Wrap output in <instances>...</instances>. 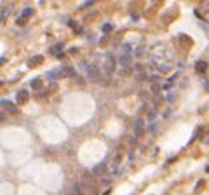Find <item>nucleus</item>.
<instances>
[{
    "mask_svg": "<svg viewBox=\"0 0 209 195\" xmlns=\"http://www.w3.org/2000/svg\"><path fill=\"white\" fill-rule=\"evenodd\" d=\"M16 99H17V103H21V105H23V103H26L28 101V92L23 89V91H19L17 92V96H16Z\"/></svg>",
    "mask_w": 209,
    "mask_h": 195,
    "instance_id": "6e6552de",
    "label": "nucleus"
},
{
    "mask_svg": "<svg viewBox=\"0 0 209 195\" xmlns=\"http://www.w3.org/2000/svg\"><path fill=\"white\" fill-rule=\"evenodd\" d=\"M133 54H134L136 58H145V54H146V49H145V47H136Z\"/></svg>",
    "mask_w": 209,
    "mask_h": 195,
    "instance_id": "1a4fd4ad",
    "label": "nucleus"
},
{
    "mask_svg": "<svg viewBox=\"0 0 209 195\" xmlns=\"http://www.w3.org/2000/svg\"><path fill=\"white\" fill-rule=\"evenodd\" d=\"M119 64H120L124 70L133 68V54H120V58H119Z\"/></svg>",
    "mask_w": 209,
    "mask_h": 195,
    "instance_id": "7ed1b4c3",
    "label": "nucleus"
},
{
    "mask_svg": "<svg viewBox=\"0 0 209 195\" xmlns=\"http://www.w3.org/2000/svg\"><path fill=\"white\" fill-rule=\"evenodd\" d=\"M40 56H37V59H30V64H35V63H40Z\"/></svg>",
    "mask_w": 209,
    "mask_h": 195,
    "instance_id": "f3484780",
    "label": "nucleus"
},
{
    "mask_svg": "<svg viewBox=\"0 0 209 195\" xmlns=\"http://www.w3.org/2000/svg\"><path fill=\"white\" fill-rule=\"evenodd\" d=\"M73 195H84V192H82V186H80L78 183H75V185H73Z\"/></svg>",
    "mask_w": 209,
    "mask_h": 195,
    "instance_id": "9d476101",
    "label": "nucleus"
},
{
    "mask_svg": "<svg viewBox=\"0 0 209 195\" xmlns=\"http://www.w3.org/2000/svg\"><path fill=\"white\" fill-rule=\"evenodd\" d=\"M86 73H87V77H89L91 82H99L101 80V72L98 70L96 64H87V66H86Z\"/></svg>",
    "mask_w": 209,
    "mask_h": 195,
    "instance_id": "f03ea898",
    "label": "nucleus"
},
{
    "mask_svg": "<svg viewBox=\"0 0 209 195\" xmlns=\"http://www.w3.org/2000/svg\"><path fill=\"white\" fill-rule=\"evenodd\" d=\"M31 87L37 89V91L40 89V78H33V80H31Z\"/></svg>",
    "mask_w": 209,
    "mask_h": 195,
    "instance_id": "f8f14e48",
    "label": "nucleus"
},
{
    "mask_svg": "<svg viewBox=\"0 0 209 195\" xmlns=\"http://www.w3.org/2000/svg\"><path fill=\"white\" fill-rule=\"evenodd\" d=\"M115 66H117V59H115V56H113V54H108L107 58H104V63H103V70H104V73H107L108 77H112L113 72H115Z\"/></svg>",
    "mask_w": 209,
    "mask_h": 195,
    "instance_id": "f257e3e1",
    "label": "nucleus"
},
{
    "mask_svg": "<svg viewBox=\"0 0 209 195\" xmlns=\"http://www.w3.org/2000/svg\"><path fill=\"white\" fill-rule=\"evenodd\" d=\"M4 61H5V58H0V64H2V63H4Z\"/></svg>",
    "mask_w": 209,
    "mask_h": 195,
    "instance_id": "6ab92c4d",
    "label": "nucleus"
},
{
    "mask_svg": "<svg viewBox=\"0 0 209 195\" xmlns=\"http://www.w3.org/2000/svg\"><path fill=\"white\" fill-rule=\"evenodd\" d=\"M61 49H63V44H58V46H54V47L51 49V52H52V54H59Z\"/></svg>",
    "mask_w": 209,
    "mask_h": 195,
    "instance_id": "ddd939ff",
    "label": "nucleus"
},
{
    "mask_svg": "<svg viewBox=\"0 0 209 195\" xmlns=\"http://www.w3.org/2000/svg\"><path fill=\"white\" fill-rule=\"evenodd\" d=\"M47 78H58V77H61V73L59 72H56V70H52V72H47V75H46Z\"/></svg>",
    "mask_w": 209,
    "mask_h": 195,
    "instance_id": "9b49d317",
    "label": "nucleus"
},
{
    "mask_svg": "<svg viewBox=\"0 0 209 195\" xmlns=\"http://www.w3.org/2000/svg\"><path fill=\"white\" fill-rule=\"evenodd\" d=\"M59 73H61V75H63V77H73V78H75V77H77V73H75V70H73V68H72V66H63V68H61V72H59Z\"/></svg>",
    "mask_w": 209,
    "mask_h": 195,
    "instance_id": "423d86ee",
    "label": "nucleus"
},
{
    "mask_svg": "<svg viewBox=\"0 0 209 195\" xmlns=\"http://www.w3.org/2000/svg\"><path fill=\"white\" fill-rule=\"evenodd\" d=\"M0 105H2V108H4L7 113H11V115H16V113H17V106H16L12 101H9V99H2V101H0Z\"/></svg>",
    "mask_w": 209,
    "mask_h": 195,
    "instance_id": "20e7f679",
    "label": "nucleus"
},
{
    "mask_svg": "<svg viewBox=\"0 0 209 195\" xmlns=\"http://www.w3.org/2000/svg\"><path fill=\"white\" fill-rule=\"evenodd\" d=\"M197 70H199V72H200V70H206V63H200V61H199V63H197Z\"/></svg>",
    "mask_w": 209,
    "mask_h": 195,
    "instance_id": "dca6fc26",
    "label": "nucleus"
},
{
    "mask_svg": "<svg viewBox=\"0 0 209 195\" xmlns=\"http://www.w3.org/2000/svg\"><path fill=\"white\" fill-rule=\"evenodd\" d=\"M145 125H146V122H145L141 117H138V119L134 120V134H136V136H141V134L145 133Z\"/></svg>",
    "mask_w": 209,
    "mask_h": 195,
    "instance_id": "39448f33",
    "label": "nucleus"
},
{
    "mask_svg": "<svg viewBox=\"0 0 209 195\" xmlns=\"http://www.w3.org/2000/svg\"><path fill=\"white\" fill-rule=\"evenodd\" d=\"M30 14H33V9H25V11H23V16H25V17H28Z\"/></svg>",
    "mask_w": 209,
    "mask_h": 195,
    "instance_id": "2eb2a0df",
    "label": "nucleus"
},
{
    "mask_svg": "<svg viewBox=\"0 0 209 195\" xmlns=\"http://www.w3.org/2000/svg\"><path fill=\"white\" fill-rule=\"evenodd\" d=\"M104 171H107V164H104V162H101V164H98V166L92 169V174H94V176H101Z\"/></svg>",
    "mask_w": 209,
    "mask_h": 195,
    "instance_id": "0eeeda50",
    "label": "nucleus"
},
{
    "mask_svg": "<svg viewBox=\"0 0 209 195\" xmlns=\"http://www.w3.org/2000/svg\"><path fill=\"white\" fill-rule=\"evenodd\" d=\"M4 119H5V117H4V113H0V122H2Z\"/></svg>",
    "mask_w": 209,
    "mask_h": 195,
    "instance_id": "a211bd4d",
    "label": "nucleus"
},
{
    "mask_svg": "<svg viewBox=\"0 0 209 195\" xmlns=\"http://www.w3.org/2000/svg\"><path fill=\"white\" fill-rule=\"evenodd\" d=\"M104 33H110L112 31V25H103V28H101Z\"/></svg>",
    "mask_w": 209,
    "mask_h": 195,
    "instance_id": "4468645a",
    "label": "nucleus"
}]
</instances>
